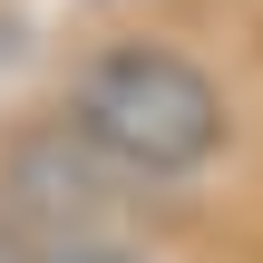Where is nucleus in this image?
<instances>
[{"mask_svg": "<svg viewBox=\"0 0 263 263\" xmlns=\"http://www.w3.org/2000/svg\"><path fill=\"white\" fill-rule=\"evenodd\" d=\"M39 263H156V254H137L117 234H59V244H39Z\"/></svg>", "mask_w": 263, "mask_h": 263, "instance_id": "7ed1b4c3", "label": "nucleus"}, {"mask_svg": "<svg viewBox=\"0 0 263 263\" xmlns=\"http://www.w3.org/2000/svg\"><path fill=\"white\" fill-rule=\"evenodd\" d=\"M117 166L68 127V117H49V127H20L10 137V156H0V224L10 234H29V244H59V234H107V215H117Z\"/></svg>", "mask_w": 263, "mask_h": 263, "instance_id": "f03ea898", "label": "nucleus"}, {"mask_svg": "<svg viewBox=\"0 0 263 263\" xmlns=\"http://www.w3.org/2000/svg\"><path fill=\"white\" fill-rule=\"evenodd\" d=\"M68 127L137 185H176L224 156V88L156 39H117L68 78Z\"/></svg>", "mask_w": 263, "mask_h": 263, "instance_id": "f257e3e1", "label": "nucleus"}, {"mask_svg": "<svg viewBox=\"0 0 263 263\" xmlns=\"http://www.w3.org/2000/svg\"><path fill=\"white\" fill-rule=\"evenodd\" d=\"M0 263H39V244H29V234H10V224H0Z\"/></svg>", "mask_w": 263, "mask_h": 263, "instance_id": "20e7f679", "label": "nucleus"}]
</instances>
